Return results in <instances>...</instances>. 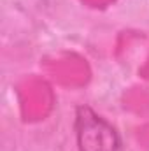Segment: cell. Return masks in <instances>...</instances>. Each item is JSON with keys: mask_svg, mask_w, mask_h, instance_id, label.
Segmentation results:
<instances>
[{"mask_svg": "<svg viewBox=\"0 0 149 151\" xmlns=\"http://www.w3.org/2000/svg\"><path fill=\"white\" fill-rule=\"evenodd\" d=\"M75 132L79 151H119L117 132L88 106H79L75 114Z\"/></svg>", "mask_w": 149, "mask_h": 151, "instance_id": "1", "label": "cell"}]
</instances>
